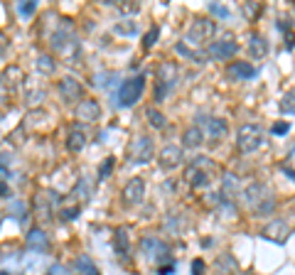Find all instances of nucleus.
<instances>
[{
    "label": "nucleus",
    "mask_w": 295,
    "mask_h": 275,
    "mask_svg": "<svg viewBox=\"0 0 295 275\" xmlns=\"http://www.w3.org/2000/svg\"><path fill=\"white\" fill-rule=\"evenodd\" d=\"M290 131V123H275L273 125V133H278V135H283V133Z\"/></svg>",
    "instance_id": "obj_36"
},
{
    "label": "nucleus",
    "mask_w": 295,
    "mask_h": 275,
    "mask_svg": "<svg viewBox=\"0 0 295 275\" xmlns=\"http://www.w3.org/2000/svg\"><path fill=\"white\" fill-rule=\"evenodd\" d=\"M143 194H145V182H143V177H133L123 189L125 204H140V201H143Z\"/></svg>",
    "instance_id": "obj_10"
},
{
    "label": "nucleus",
    "mask_w": 295,
    "mask_h": 275,
    "mask_svg": "<svg viewBox=\"0 0 295 275\" xmlns=\"http://www.w3.org/2000/svg\"><path fill=\"white\" fill-rule=\"evenodd\" d=\"M8 179H10V170L0 165V185H3V182H8Z\"/></svg>",
    "instance_id": "obj_38"
},
{
    "label": "nucleus",
    "mask_w": 295,
    "mask_h": 275,
    "mask_svg": "<svg viewBox=\"0 0 295 275\" xmlns=\"http://www.w3.org/2000/svg\"><path fill=\"white\" fill-rule=\"evenodd\" d=\"M37 69H40L42 74H52V71H54V62H52V57H47V54L37 57Z\"/></svg>",
    "instance_id": "obj_24"
},
{
    "label": "nucleus",
    "mask_w": 295,
    "mask_h": 275,
    "mask_svg": "<svg viewBox=\"0 0 295 275\" xmlns=\"http://www.w3.org/2000/svg\"><path fill=\"white\" fill-rule=\"evenodd\" d=\"M273 207H275V204H273L271 199H268V201H266V199H263L261 204H259V207H256V211H259V214H271V211H273Z\"/></svg>",
    "instance_id": "obj_32"
},
{
    "label": "nucleus",
    "mask_w": 295,
    "mask_h": 275,
    "mask_svg": "<svg viewBox=\"0 0 295 275\" xmlns=\"http://www.w3.org/2000/svg\"><path fill=\"white\" fill-rule=\"evenodd\" d=\"M3 42H5V37H3V34H0V49H3Z\"/></svg>",
    "instance_id": "obj_40"
},
{
    "label": "nucleus",
    "mask_w": 295,
    "mask_h": 275,
    "mask_svg": "<svg viewBox=\"0 0 295 275\" xmlns=\"http://www.w3.org/2000/svg\"><path fill=\"white\" fill-rule=\"evenodd\" d=\"M116 253L128 255V233H125V229H116Z\"/></svg>",
    "instance_id": "obj_22"
},
{
    "label": "nucleus",
    "mask_w": 295,
    "mask_h": 275,
    "mask_svg": "<svg viewBox=\"0 0 295 275\" xmlns=\"http://www.w3.org/2000/svg\"><path fill=\"white\" fill-rule=\"evenodd\" d=\"M212 34H214V22L209 20V17H197V20L190 25L185 42H190V44H205V42H209V40H212Z\"/></svg>",
    "instance_id": "obj_3"
},
{
    "label": "nucleus",
    "mask_w": 295,
    "mask_h": 275,
    "mask_svg": "<svg viewBox=\"0 0 295 275\" xmlns=\"http://www.w3.org/2000/svg\"><path fill=\"white\" fill-rule=\"evenodd\" d=\"M222 187H224V194H227V199L234 197V194L238 192V179L234 175H227V177H224V185H222Z\"/></svg>",
    "instance_id": "obj_23"
},
{
    "label": "nucleus",
    "mask_w": 295,
    "mask_h": 275,
    "mask_svg": "<svg viewBox=\"0 0 295 275\" xmlns=\"http://www.w3.org/2000/svg\"><path fill=\"white\" fill-rule=\"evenodd\" d=\"M158 34H160V27H150V32L143 37V47H145V49H150L153 44L158 42Z\"/></svg>",
    "instance_id": "obj_28"
},
{
    "label": "nucleus",
    "mask_w": 295,
    "mask_h": 275,
    "mask_svg": "<svg viewBox=\"0 0 295 275\" xmlns=\"http://www.w3.org/2000/svg\"><path fill=\"white\" fill-rule=\"evenodd\" d=\"M281 111L283 113H295V91H288L281 101Z\"/></svg>",
    "instance_id": "obj_26"
},
{
    "label": "nucleus",
    "mask_w": 295,
    "mask_h": 275,
    "mask_svg": "<svg viewBox=\"0 0 295 275\" xmlns=\"http://www.w3.org/2000/svg\"><path fill=\"white\" fill-rule=\"evenodd\" d=\"M143 88H145V77L138 74V77H131L128 81L121 84V91H118V106H133L140 96H143Z\"/></svg>",
    "instance_id": "obj_2"
},
{
    "label": "nucleus",
    "mask_w": 295,
    "mask_h": 275,
    "mask_svg": "<svg viewBox=\"0 0 295 275\" xmlns=\"http://www.w3.org/2000/svg\"><path fill=\"white\" fill-rule=\"evenodd\" d=\"M263 199H266V187H263L261 182H251V185H246V189H244V201L249 204V207H259Z\"/></svg>",
    "instance_id": "obj_15"
},
{
    "label": "nucleus",
    "mask_w": 295,
    "mask_h": 275,
    "mask_svg": "<svg viewBox=\"0 0 295 275\" xmlns=\"http://www.w3.org/2000/svg\"><path fill=\"white\" fill-rule=\"evenodd\" d=\"M140 248H143V251L148 253V258H153V261H168V255H170L168 246L160 241V239H155V236H148V239H143Z\"/></svg>",
    "instance_id": "obj_8"
},
{
    "label": "nucleus",
    "mask_w": 295,
    "mask_h": 275,
    "mask_svg": "<svg viewBox=\"0 0 295 275\" xmlns=\"http://www.w3.org/2000/svg\"><path fill=\"white\" fill-rule=\"evenodd\" d=\"M25 241H27V246H30L32 251H40V253L47 251V246H49V241H47V236H45L42 229H32V231L27 233V239H25Z\"/></svg>",
    "instance_id": "obj_19"
},
{
    "label": "nucleus",
    "mask_w": 295,
    "mask_h": 275,
    "mask_svg": "<svg viewBox=\"0 0 295 275\" xmlns=\"http://www.w3.org/2000/svg\"><path fill=\"white\" fill-rule=\"evenodd\" d=\"M172 273V265H168V268H160V275H170Z\"/></svg>",
    "instance_id": "obj_39"
},
{
    "label": "nucleus",
    "mask_w": 295,
    "mask_h": 275,
    "mask_svg": "<svg viewBox=\"0 0 295 275\" xmlns=\"http://www.w3.org/2000/svg\"><path fill=\"white\" fill-rule=\"evenodd\" d=\"M182 143H185V148H199V145L205 143L202 128H199V125H190L187 131L182 133Z\"/></svg>",
    "instance_id": "obj_17"
},
{
    "label": "nucleus",
    "mask_w": 295,
    "mask_h": 275,
    "mask_svg": "<svg viewBox=\"0 0 295 275\" xmlns=\"http://www.w3.org/2000/svg\"><path fill=\"white\" fill-rule=\"evenodd\" d=\"M99 116H101V108H99V103L96 101H79L77 103V118H79L81 123H94L99 121Z\"/></svg>",
    "instance_id": "obj_11"
},
{
    "label": "nucleus",
    "mask_w": 295,
    "mask_h": 275,
    "mask_svg": "<svg viewBox=\"0 0 295 275\" xmlns=\"http://www.w3.org/2000/svg\"><path fill=\"white\" fill-rule=\"evenodd\" d=\"M114 30H116L118 34H136L138 27H136V22H131V20H128V22H121V25H116Z\"/></svg>",
    "instance_id": "obj_29"
},
{
    "label": "nucleus",
    "mask_w": 295,
    "mask_h": 275,
    "mask_svg": "<svg viewBox=\"0 0 295 275\" xmlns=\"http://www.w3.org/2000/svg\"><path fill=\"white\" fill-rule=\"evenodd\" d=\"M74 270H77V275H101V270L96 268V263H94L91 258H86V255H79V258L74 261Z\"/></svg>",
    "instance_id": "obj_20"
},
{
    "label": "nucleus",
    "mask_w": 295,
    "mask_h": 275,
    "mask_svg": "<svg viewBox=\"0 0 295 275\" xmlns=\"http://www.w3.org/2000/svg\"><path fill=\"white\" fill-rule=\"evenodd\" d=\"M59 96L62 101H79L81 99V84L74 77H64L59 81Z\"/></svg>",
    "instance_id": "obj_12"
},
{
    "label": "nucleus",
    "mask_w": 295,
    "mask_h": 275,
    "mask_svg": "<svg viewBox=\"0 0 295 275\" xmlns=\"http://www.w3.org/2000/svg\"><path fill=\"white\" fill-rule=\"evenodd\" d=\"M177 52H180L182 57H187V59L197 62V64H202V59H205V54H197V52H192V49H190V47H185V44H177Z\"/></svg>",
    "instance_id": "obj_27"
},
{
    "label": "nucleus",
    "mask_w": 295,
    "mask_h": 275,
    "mask_svg": "<svg viewBox=\"0 0 295 275\" xmlns=\"http://www.w3.org/2000/svg\"><path fill=\"white\" fill-rule=\"evenodd\" d=\"M0 275H10V273H8V270H0Z\"/></svg>",
    "instance_id": "obj_41"
},
{
    "label": "nucleus",
    "mask_w": 295,
    "mask_h": 275,
    "mask_svg": "<svg viewBox=\"0 0 295 275\" xmlns=\"http://www.w3.org/2000/svg\"><path fill=\"white\" fill-rule=\"evenodd\" d=\"M209 12H212V15H216V17H224V20L229 17V8L219 5V3H209Z\"/></svg>",
    "instance_id": "obj_30"
},
{
    "label": "nucleus",
    "mask_w": 295,
    "mask_h": 275,
    "mask_svg": "<svg viewBox=\"0 0 295 275\" xmlns=\"http://www.w3.org/2000/svg\"><path fill=\"white\" fill-rule=\"evenodd\" d=\"M67 42H74V37L69 34V30H59V32L52 34V47H54L57 52H64V54H67L69 52Z\"/></svg>",
    "instance_id": "obj_21"
},
{
    "label": "nucleus",
    "mask_w": 295,
    "mask_h": 275,
    "mask_svg": "<svg viewBox=\"0 0 295 275\" xmlns=\"http://www.w3.org/2000/svg\"><path fill=\"white\" fill-rule=\"evenodd\" d=\"M145 116H148V121H150L153 128H162V125H165V116H162L158 108H148Z\"/></svg>",
    "instance_id": "obj_25"
},
{
    "label": "nucleus",
    "mask_w": 295,
    "mask_h": 275,
    "mask_svg": "<svg viewBox=\"0 0 295 275\" xmlns=\"http://www.w3.org/2000/svg\"><path fill=\"white\" fill-rule=\"evenodd\" d=\"M227 77L234 79V81H246V79L256 77V69L249 64V62H231L227 66Z\"/></svg>",
    "instance_id": "obj_14"
},
{
    "label": "nucleus",
    "mask_w": 295,
    "mask_h": 275,
    "mask_svg": "<svg viewBox=\"0 0 295 275\" xmlns=\"http://www.w3.org/2000/svg\"><path fill=\"white\" fill-rule=\"evenodd\" d=\"M111 170H114V157H106V160H103V165H101V170H99V177L103 179V177L108 175Z\"/></svg>",
    "instance_id": "obj_31"
},
{
    "label": "nucleus",
    "mask_w": 295,
    "mask_h": 275,
    "mask_svg": "<svg viewBox=\"0 0 295 275\" xmlns=\"http://www.w3.org/2000/svg\"><path fill=\"white\" fill-rule=\"evenodd\" d=\"M45 275H67V268H64V265H59V263H54V265H49V270H47Z\"/></svg>",
    "instance_id": "obj_33"
},
{
    "label": "nucleus",
    "mask_w": 295,
    "mask_h": 275,
    "mask_svg": "<svg viewBox=\"0 0 295 275\" xmlns=\"http://www.w3.org/2000/svg\"><path fill=\"white\" fill-rule=\"evenodd\" d=\"M153 153H155L153 138H145V135L136 138L133 143L128 145V160H131L133 165H143V162H148V160L153 157Z\"/></svg>",
    "instance_id": "obj_4"
},
{
    "label": "nucleus",
    "mask_w": 295,
    "mask_h": 275,
    "mask_svg": "<svg viewBox=\"0 0 295 275\" xmlns=\"http://www.w3.org/2000/svg\"><path fill=\"white\" fill-rule=\"evenodd\" d=\"M187 179H190V185L197 189L209 187L212 177H209V162H207V157H197V162L187 170Z\"/></svg>",
    "instance_id": "obj_5"
},
{
    "label": "nucleus",
    "mask_w": 295,
    "mask_h": 275,
    "mask_svg": "<svg viewBox=\"0 0 295 275\" xmlns=\"http://www.w3.org/2000/svg\"><path fill=\"white\" fill-rule=\"evenodd\" d=\"M205 273V263L202 261H194L192 263V275H202Z\"/></svg>",
    "instance_id": "obj_37"
},
{
    "label": "nucleus",
    "mask_w": 295,
    "mask_h": 275,
    "mask_svg": "<svg viewBox=\"0 0 295 275\" xmlns=\"http://www.w3.org/2000/svg\"><path fill=\"white\" fill-rule=\"evenodd\" d=\"M236 52H238V44L234 40H227V37L219 40V42H212L207 47V57H212L216 62H227L231 57H236Z\"/></svg>",
    "instance_id": "obj_6"
},
{
    "label": "nucleus",
    "mask_w": 295,
    "mask_h": 275,
    "mask_svg": "<svg viewBox=\"0 0 295 275\" xmlns=\"http://www.w3.org/2000/svg\"><path fill=\"white\" fill-rule=\"evenodd\" d=\"M249 52L253 59H263V57L268 54V42L263 40L261 34H251L249 37Z\"/></svg>",
    "instance_id": "obj_18"
},
{
    "label": "nucleus",
    "mask_w": 295,
    "mask_h": 275,
    "mask_svg": "<svg viewBox=\"0 0 295 275\" xmlns=\"http://www.w3.org/2000/svg\"><path fill=\"white\" fill-rule=\"evenodd\" d=\"M34 8H37L34 3H20V5H17V10L23 12V15H32V12H34Z\"/></svg>",
    "instance_id": "obj_34"
},
{
    "label": "nucleus",
    "mask_w": 295,
    "mask_h": 275,
    "mask_svg": "<svg viewBox=\"0 0 295 275\" xmlns=\"http://www.w3.org/2000/svg\"><path fill=\"white\" fill-rule=\"evenodd\" d=\"M158 160H160V167L162 170H175V167H180L182 165V148H177V145H165L162 150H160L158 155Z\"/></svg>",
    "instance_id": "obj_7"
},
{
    "label": "nucleus",
    "mask_w": 295,
    "mask_h": 275,
    "mask_svg": "<svg viewBox=\"0 0 295 275\" xmlns=\"http://www.w3.org/2000/svg\"><path fill=\"white\" fill-rule=\"evenodd\" d=\"M263 239H268L273 243H285V239H288V224L283 219L268 221L266 229H263Z\"/></svg>",
    "instance_id": "obj_9"
},
{
    "label": "nucleus",
    "mask_w": 295,
    "mask_h": 275,
    "mask_svg": "<svg viewBox=\"0 0 295 275\" xmlns=\"http://www.w3.org/2000/svg\"><path fill=\"white\" fill-rule=\"evenodd\" d=\"M202 133H207L212 140H222V138L229 133V123L224 121V118H216V116L205 118V128H202Z\"/></svg>",
    "instance_id": "obj_13"
},
{
    "label": "nucleus",
    "mask_w": 295,
    "mask_h": 275,
    "mask_svg": "<svg viewBox=\"0 0 295 275\" xmlns=\"http://www.w3.org/2000/svg\"><path fill=\"white\" fill-rule=\"evenodd\" d=\"M77 214H79V207H74V209H64V211H62V219H64V221H71L74 216H77Z\"/></svg>",
    "instance_id": "obj_35"
},
{
    "label": "nucleus",
    "mask_w": 295,
    "mask_h": 275,
    "mask_svg": "<svg viewBox=\"0 0 295 275\" xmlns=\"http://www.w3.org/2000/svg\"><path fill=\"white\" fill-rule=\"evenodd\" d=\"M84 145H86V133L81 131L79 125L77 128H71L67 135V148L69 153H79V150H84Z\"/></svg>",
    "instance_id": "obj_16"
},
{
    "label": "nucleus",
    "mask_w": 295,
    "mask_h": 275,
    "mask_svg": "<svg viewBox=\"0 0 295 275\" xmlns=\"http://www.w3.org/2000/svg\"><path fill=\"white\" fill-rule=\"evenodd\" d=\"M236 145L241 153H253L263 145V131L256 123H244L236 133Z\"/></svg>",
    "instance_id": "obj_1"
},
{
    "label": "nucleus",
    "mask_w": 295,
    "mask_h": 275,
    "mask_svg": "<svg viewBox=\"0 0 295 275\" xmlns=\"http://www.w3.org/2000/svg\"><path fill=\"white\" fill-rule=\"evenodd\" d=\"M0 224H3V219H0Z\"/></svg>",
    "instance_id": "obj_42"
}]
</instances>
